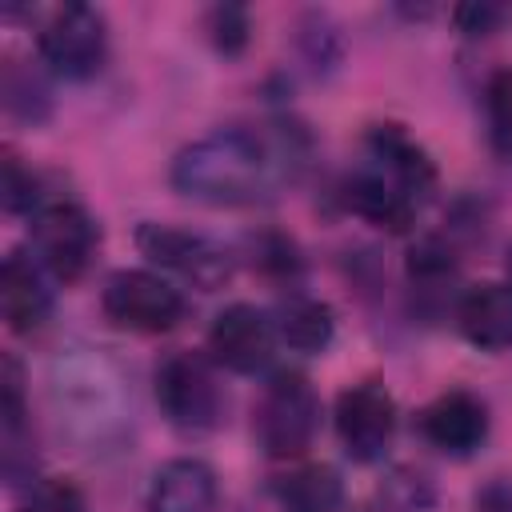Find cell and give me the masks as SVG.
<instances>
[{"mask_svg": "<svg viewBox=\"0 0 512 512\" xmlns=\"http://www.w3.org/2000/svg\"><path fill=\"white\" fill-rule=\"evenodd\" d=\"M292 132L260 128H216L172 160V188L188 200L216 208H248L272 200L300 168Z\"/></svg>", "mask_w": 512, "mask_h": 512, "instance_id": "6da1fadb", "label": "cell"}, {"mask_svg": "<svg viewBox=\"0 0 512 512\" xmlns=\"http://www.w3.org/2000/svg\"><path fill=\"white\" fill-rule=\"evenodd\" d=\"M28 244L32 260L60 284H72L88 272L100 248V224L92 212L72 196H52L28 216Z\"/></svg>", "mask_w": 512, "mask_h": 512, "instance_id": "7a4b0ae2", "label": "cell"}, {"mask_svg": "<svg viewBox=\"0 0 512 512\" xmlns=\"http://www.w3.org/2000/svg\"><path fill=\"white\" fill-rule=\"evenodd\" d=\"M320 428V396L316 388L300 376V372H276L260 400H256V416H252V432L256 444L264 448V456L272 460H296L312 448Z\"/></svg>", "mask_w": 512, "mask_h": 512, "instance_id": "3957f363", "label": "cell"}, {"mask_svg": "<svg viewBox=\"0 0 512 512\" xmlns=\"http://www.w3.org/2000/svg\"><path fill=\"white\" fill-rule=\"evenodd\" d=\"M40 60L60 80H92L108 60V20L92 4H60L36 32Z\"/></svg>", "mask_w": 512, "mask_h": 512, "instance_id": "277c9868", "label": "cell"}, {"mask_svg": "<svg viewBox=\"0 0 512 512\" xmlns=\"http://www.w3.org/2000/svg\"><path fill=\"white\" fill-rule=\"evenodd\" d=\"M100 308L116 328H128V332H140V336L172 332L188 312L180 288L168 284L160 272H148V268L112 272L104 280Z\"/></svg>", "mask_w": 512, "mask_h": 512, "instance_id": "5b68a950", "label": "cell"}, {"mask_svg": "<svg viewBox=\"0 0 512 512\" xmlns=\"http://www.w3.org/2000/svg\"><path fill=\"white\" fill-rule=\"evenodd\" d=\"M156 404L180 432H212L224 416V392L216 372L196 352H168L156 368Z\"/></svg>", "mask_w": 512, "mask_h": 512, "instance_id": "8992f818", "label": "cell"}, {"mask_svg": "<svg viewBox=\"0 0 512 512\" xmlns=\"http://www.w3.org/2000/svg\"><path fill=\"white\" fill-rule=\"evenodd\" d=\"M136 248L148 264L172 272L176 280H184L200 292H212L232 276V252L224 244H216L212 236H204V232L144 220L136 228Z\"/></svg>", "mask_w": 512, "mask_h": 512, "instance_id": "52a82bcc", "label": "cell"}, {"mask_svg": "<svg viewBox=\"0 0 512 512\" xmlns=\"http://www.w3.org/2000/svg\"><path fill=\"white\" fill-rule=\"evenodd\" d=\"M336 436L344 452L360 464H372L388 452L396 436V400L384 384L360 380L336 396Z\"/></svg>", "mask_w": 512, "mask_h": 512, "instance_id": "ba28073f", "label": "cell"}, {"mask_svg": "<svg viewBox=\"0 0 512 512\" xmlns=\"http://www.w3.org/2000/svg\"><path fill=\"white\" fill-rule=\"evenodd\" d=\"M276 320L256 308V304H228L212 328H208V356L212 364L252 376L260 368H268L272 352H276Z\"/></svg>", "mask_w": 512, "mask_h": 512, "instance_id": "9c48e42d", "label": "cell"}, {"mask_svg": "<svg viewBox=\"0 0 512 512\" xmlns=\"http://www.w3.org/2000/svg\"><path fill=\"white\" fill-rule=\"evenodd\" d=\"M416 424H420V436L452 460L472 456L488 440V408L480 396H472L464 388H448L436 400H428L424 412L416 416Z\"/></svg>", "mask_w": 512, "mask_h": 512, "instance_id": "30bf717a", "label": "cell"}, {"mask_svg": "<svg viewBox=\"0 0 512 512\" xmlns=\"http://www.w3.org/2000/svg\"><path fill=\"white\" fill-rule=\"evenodd\" d=\"M364 164L384 172L392 184H400L420 204L436 192V164H432L428 148L412 132H404L400 124H372L368 128V136H364Z\"/></svg>", "mask_w": 512, "mask_h": 512, "instance_id": "8fae6325", "label": "cell"}, {"mask_svg": "<svg viewBox=\"0 0 512 512\" xmlns=\"http://www.w3.org/2000/svg\"><path fill=\"white\" fill-rule=\"evenodd\" d=\"M0 316L16 336L40 332L44 320L52 316L48 272L24 252H8L0 264Z\"/></svg>", "mask_w": 512, "mask_h": 512, "instance_id": "7c38bea8", "label": "cell"}, {"mask_svg": "<svg viewBox=\"0 0 512 512\" xmlns=\"http://www.w3.org/2000/svg\"><path fill=\"white\" fill-rule=\"evenodd\" d=\"M456 328L460 336L480 352H504L512 348V284L508 280H484L468 284L456 296Z\"/></svg>", "mask_w": 512, "mask_h": 512, "instance_id": "4fadbf2b", "label": "cell"}, {"mask_svg": "<svg viewBox=\"0 0 512 512\" xmlns=\"http://www.w3.org/2000/svg\"><path fill=\"white\" fill-rule=\"evenodd\" d=\"M0 464L4 480L32 484V424H28V404H24V368L16 356H4L0 364Z\"/></svg>", "mask_w": 512, "mask_h": 512, "instance_id": "5bb4252c", "label": "cell"}, {"mask_svg": "<svg viewBox=\"0 0 512 512\" xmlns=\"http://www.w3.org/2000/svg\"><path fill=\"white\" fill-rule=\"evenodd\" d=\"M340 200H344L348 212H356L360 220H368V224H376V228H384V232H392V236L412 232L416 212H420V200H416V196H408L400 184H392L384 172H376V168H368V164L356 168V172L344 180Z\"/></svg>", "mask_w": 512, "mask_h": 512, "instance_id": "9a60e30c", "label": "cell"}, {"mask_svg": "<svg viewBox=\"0 0 512 512\" xmlns=\"http://www.w3.org/2000/svg\"><path fill=\"white\" fill-rule=\"evenodd\" d=\"M144 508L148 512H212L216 508V472L196 456L168 460L152 476Z\"/></svg>", "mask_w": 512, "mask_h": 512, "instance_id": "2e32d148", "label": "cell"}, {"mask_svg": "<svg viewBox=\"0 0 512 512\" xmlns=\"http://www.w3.org/2000/svg\"><path fill=\"white\" fill-rule=\"evenodd\" d=\"M276 336L280 344H288L292 352H304V356H316L332 344L336 336V316L324 300L316 296H304V292H288L276 308Z\"/></svg>", "mask_w": 512, "mask_h": 512, "instance_id": "e0dca14e", "label": "cell"}, {"mask_svg": "<svg viewBox=\"0 0 512 512\" xmlns=\"http://www.w3.org/2000/svg\"><path fill=\"white\" fill-rule=\"evenodd\" d=\"M280 512H336L344 500V484L328 464H300L272 484Z\"/></svg>", "mask_w": 512, "mask_h": 512, "instance_id": "ac0fdd59", "label": "cell"}, {"mask_svg": "<svg viewBox=\"0 0 512 512\" xmlns=\"http://www.w3.org/2000/svg\"><path fill=\"white\" fill-rule=\"evenodd\" d=\"M52 196L56 192H48L44 176L32 164H24L16 152H4V160H0V200H4L8 212H28L32 216Z\"/></svg>", "mask_w": 512, "mask_h": 512, "instance_id": "d6986e66", "label": "cell"}, {"mask_svg": "<svg viewBox=\"0 0 512 512\" xmlns=\"http://www.w3.org/2000/svg\"><path fill=\"white\" fill-rule=\"evenodd\" d=\"M0 92H4V112L12 120H28V124H40L48 116V88L40 84L36 72L20 68L16 60L4 64V80H0Z\"/></svg>", "mask_w": 512, "mask_h": 512, "instance_id": "ffe728a7", "label": "cell"}, {"mask_svg": "<svg viewBox=\"0 0 512 512\" xmlns=\"http://www.w3.org/2000/svg\"><path fill=\"white\" fill-rule=\"evenodd\" d=\"M484 116L492 148L512 160V68H496L484 84Z\"/></svg>", "mask_w": 512, "mask_h": 512, "instance_id": "44dd1931", "label": "cell"}, {"mask_svg": "<svg viewBox=\"0 0 512 512\" xmlns=\"http://www.w3.org/2000/svg\"><path fill=\"white\" fill-rule=\"evenodd\" d=\"M248 256H252V268H260V272L272 276V280H296V276H300L296 244L284 240V236H276V232L248 236Z\"/></svg>", "mask_w": 512, "mask_h": 512, "instance_id": "7402d4cb", "label": "cell"}, {"mask_svg": "<svg viewBox=\"0 0 512 512\" xmlns=\"http://www.w3.org/2000/svg\"><path fill=\"white\" fill-rule=\"evenodd\" d=\"M360 512H432V488L424 476L396 472L388 480V488L372 504H364Z\"/></svg>", "mask_w": 512, "mask_h": 512, "instance_id": "603a6c76", "label": "cell"}, {"mask_svg": "<svg viewBox=\"0 0 512 512\" xmlns=\"http://www.w3.org/2000/svg\"><path fill=\"white\" fill-rule=\"evenodd\" d=\"M16 512H88V504L72 480L44 476V480H32L24 488V500Z\"/></svg>", "mask_w": 512, "mask_h": 512, "instance_id": "cb8c5ba5", "label": "cell"}, {"mask_svg": "<svg viewBox=\"0 0 512 512\" xmlns=\"http://www.w3.org/2000/svg\"><path fill=\"white\" fill-rule=\"evenodd\" d=\"M248 32H252L248 8H240V4H216V8L208 12V36H212L216 52H224V56L244 52Z\"/></svg>", "mask_w": 512, "mask_h": 512, "instance_id": "d4e9b609", "label": "cell"}, {"mask_svg": "<svg viewBox=\"0 0 512 512\" xmlns=\"http://www.w3.org/2000/svg\"><path fill=\"white\" fill-rule=\"evenodd\" d=\"M452 20L464 36H488V32L500 28L504 8H496V4H460V8H452Z\"/></svg>", "mask_w": 512, "mask_h": 512, "instance_id": "484cf974", "label": "cell"}, {"mask_svg": "<svg viewBox=\"0 0 512 512\" xmlns=\"http://www.w3.org/2000/svg\"><path fill=\"white\" fill-rule=\"evenodd\" d=\"M476 512H512V484L496 480L484 492H476Z\"/></svg>", "mask_w": 512, "mask_h": 512, "instance_id": "4316f807", "label": "cell"}, {"mask_svg": "<svg viewBox=\"0 0 512 512\" xmlns=\"http://www.w3.org/2000/svg\"><path fill=\"white\" fill-rule=\"evenodd\" d=\"M508 284H512V256H508Z\"/></svg>", "mask_w": 512, "mask_h": 512, "instance_id": "83f0119b", "label": "cell"}]
</instances>
